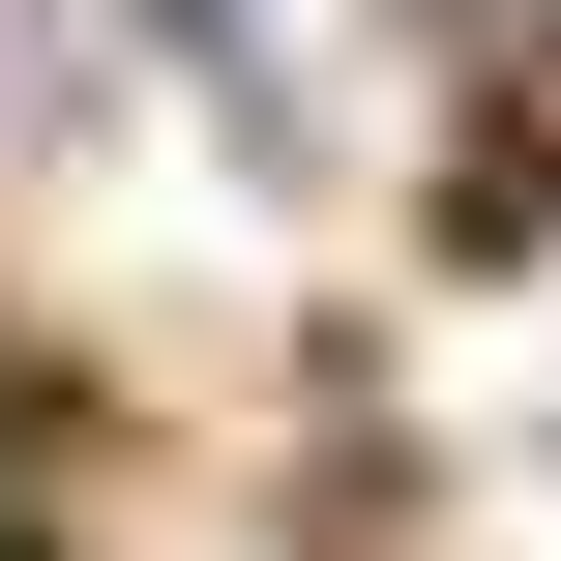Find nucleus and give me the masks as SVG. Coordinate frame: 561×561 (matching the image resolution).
<instances>
[{
	"instance_id": "1",
	"label": "nucleus",
	"mask_w": 561,
	"mask_h": 561,
	"mask_svg": "<svg viewBox=\"0 0 561 561\" xmlns=\"http://www.w3.org/2000/svg\"><path fill=\"white\" fill-rule=\"evenodd\" d=\"M296 178H355V148H414V0H148Z\"/></svg>"
},
{
	"instance_id": "2",
	"label": "nucleus",
	"mask_w": 561,
	"mask_h": 561,
	"mask_svg": "<svg viewBox=\"0 0 561 561\" xmlns=\"http://www.w3.org/2000/svg\"><path fill=\"white\" fill-rule=\"evenodd\" d=\"M0 444H30V414H0Z\"/></svg>"
}]
</instances>
